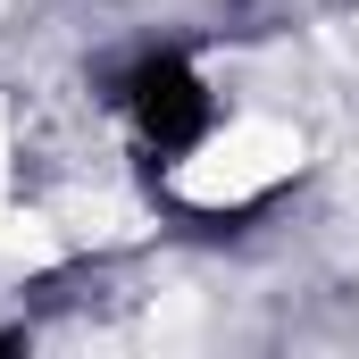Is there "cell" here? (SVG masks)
<instances>
[{
	"mask_svg": "<svg viewBox=\"0 0 359 359\" xmlns=\"http://www.w3.org/2000/svg\"><path fill=\"white\" fill-rule=\"evenodd\" d=\"M126 109H134V126H142L159 151H192V142L209 134V84L184 67L176 50H168V59H142V67L126 76Z\"/></svg>",
	"mask_w": 359,
	"mask_h": 359,
	"instance_id": "1",
	"label": "cell"
},
{
	"mask_svg": "<svg viewBox=\"0 0 359 359\" xmlns=\"http://www.w3.org/2000/svg\"><path fill=\"white\" fill-rule=\"evenodd\" d=\"M0 351H8V334H0Z\"/></svg>",
	"mask_w": 359,
	"mask_h": 359,
	"instance_id": "2",
	"label": "cell"
}]
</instances>
